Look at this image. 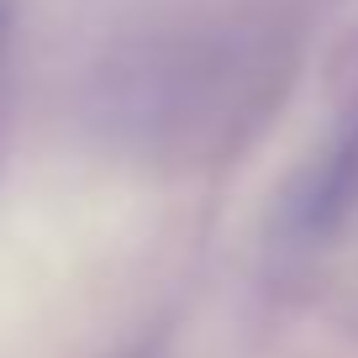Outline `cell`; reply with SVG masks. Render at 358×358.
Instances as JSON below:
<instances>
[{"mask_svg": "<svg viewBox=\"0 0 358 358\" xmlns=\"http://www.w3.org/2000/svg\"><path fill=\"white\" fill-rule=\"evenodd\" d=\"M353 216H358V95L337 116L327 148L316 153L311 174H306L301 201H295V227L306 237H332Z\"/></svg>", "mask_w": 358, "mask_h": 358, "instance_id": "cell-1", "label": "cell"}]
</instances>
